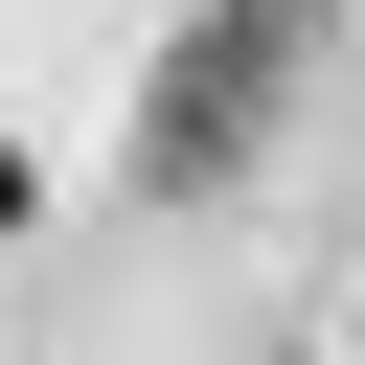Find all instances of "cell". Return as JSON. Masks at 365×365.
I'll list each match as a JSON object with an SVG mask.
<instances>
[{"mask_svg":"<svg viewBox=\"0 0 365 365\" xmlns=\"http://www.w3.org/2000/svg\"><path fill=\"white\" fill-rule=\"evenodd\" d=\"M319 23H342V0H205V23L137 68V205H205V182H251V137L319 91Z\"/></svg>","mask_w":365,"mask_h":365,"instance_id":"cell-1","label":"cell"},{"mask_svg":"<svg viewBox=\"0 0 365 365\" xmlns=\"http://www.w3.org/2000/svg\"><path fill=\"white\" fill-rule=\"evenodd\" d=\"M23 228H46V182H23V137H0V251H23Z\"/></svg>","mask_w":365,"mask_h":365,"instance_id":"cell-2","label":"cell"}]
</instances>
